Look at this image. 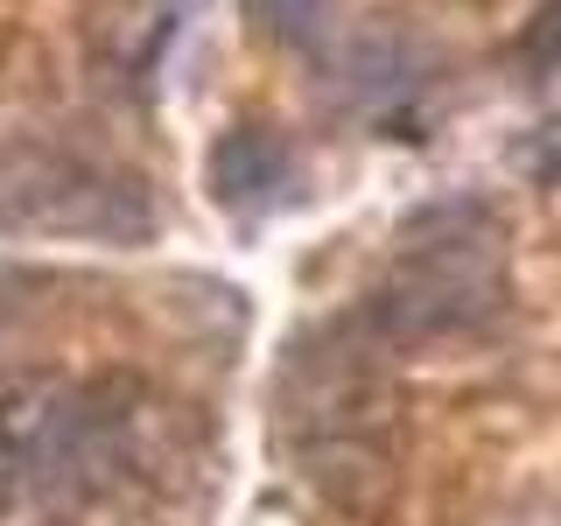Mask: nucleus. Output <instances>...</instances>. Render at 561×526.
I'll use <instances>...</instances> for the list:
<instances>
[{"label": "nucleus", "mask_w": 561, "mask_h": 526, "mask_svg": "<svg viewBox=\"0 0 561 526\" xmlns=\"http://www.w3.org/2000/svg\"><path fill=\"white\" fill-rule=\"evenodd\" d=\"M260 35H274L280 49H316L330 28V0H245Z\"/></svg>", "instance_id": "obj_4"}, {"label": "nucleus", "mask_w": 561, "mask_h": 526, "mask_svg": "<svg viewBox=\"0 0 561 526\" xmlns=\"http://www.w3.org/2000/svg\"><path fill=\"white\" fill-rule=\"evenodd\" d=\"M519 57L534 64V70H561V0H548V8L534 14V22H526V35H519Z\"/></svg>", "instance_id": "obj_5"}, {"label": "nucleus", "mask_w": 561, "mask_h": 526, "mask_svg": "<svg viewBox=\"0 0 561 526\" xmlns=\"http://www.w3.org/2000/svg\"><path fill=\"white\" fill-rule=\"evenodd\" d=\"M505 281L484 239H435L373 295V330L386 338H435V330H470L499 309Z\"/></svg>", "instance_id": "obj_2"}, {"label": "nucleus", "mask_w": 561, "mask_h": 526, "mask_svg": "<svg viewBox=\"0 0 561 526\" xmlns=\"http://www.w3.org/2000/svg\"><path fill=\"white\" fill-rule=\"evenodd\" d=\"M22 309H28V274L0 267V338H8V330L22 323Z\"/></svg>", "instance_id": "obj_6"}, {"label": "nucleus", "mask_w": 561, "mask_h": 526, "mask_svg": "<svg viewBox=\"0 0 561 526\" xmlns=\"http://www.w3.org/2000/svg\"><path fill=\"white\" fill-rule=\"evenodd\" d=\"M295 190V155L267 127H232L210 148V197L225 210H274Z\"/></svg>", "instance_id": "obj_3"}, {"label": "nucleus", "mask_w": 561, "mask_h": 526, "mask_svg": "<svg viewBox=\"0 0 561 526\" xmlns=\"http://www.w3.org/2000/svg\"><path fill=\"white\" fill-rule=\"evenodd\" d=\"M134 414L113 386H28L0 400V505H78L127 464Z\"/></svg>", "instance_id": "obj_1"}]
</instances>
